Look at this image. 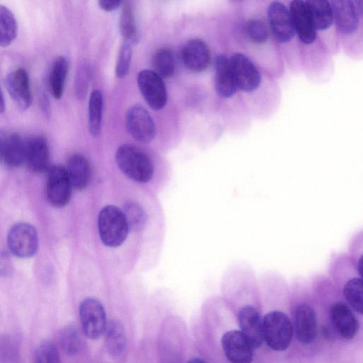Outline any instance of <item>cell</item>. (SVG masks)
<instances>
[{
	"label": "cell",
	"instance_id": "6da1fadb",
	"mask_svg": "<svg viewBox=\"0 0 363 363\" xmlns=\"http://www.w3.org/2000/svg\"><path fill=\"white\" fill-rule=\"evenodd\" d=\"M330 278L338 284L348 304L356 312L363 311V282L361 274L348 254L333 253L328 270Z\"/></svg>",
	"mask_w": 363,
	"mask_h": 363
},
{
	"label": "cell",
	"instance_id": "7a4b0ae2",
	"mask_svg": "<svg viewBox=\"0 0 363 363\" xmlns=\"http://www.w3.org/2000/svg\"><path fill=\"white\" fill-rule=\"evenodd\" d=\"M116 162L121 171L135 182L145 183L153 176L154 167L150 158L133 145H121L116 152Z\"/></svg>",
	"mask_w": 363,
	"mask_h": 363
},
{
	"label": "cell",
	"instance_id": "3957f363",
	"mask_svg": "<svg viewBox=\"0 0 363 363\" xmlns=\"http://www.w3.org/2000/svg\"><path fill=\"white\" fill-rule=\"evenodd\" d=\"M98 228L102 242L110 247L120 246L129 232L123 211L113 205L104 206L99 212Z\"/></svg>",
	"mask_w": 363,
	"mask_h": 363
},
{
	"label": "cell",
	"instance_id": "277c9868",
	"mask_svg": "<svg viewBox=\"0 0 363 363\" xmlns=\"http://www.w3.org/2000/svg\"><path fill=\"white\" fill-rule=\"evenodd\" d=\"M263 338L270 348L283 351L289 346L293 337V325L289 317L279 311L267 313L262 320Z\"/></svg>",
	"mask_w": 363,
	"mask_h": 363
},
{
	"label": "cell",
	"instance_id": "5b68a950",
	"mask_svg": "<svg viewBox=\"0 0 363 363\" xmlns=\"http://www.w3.org/2000/svg\"><path fill=\"white\" fill-rule=\"evenodd\" d=\"M266 16L271 34L278 43L287 45L294 40L296 34L289 6L272 1L267 6Z\"/></svg>",
	"mask_w": 363,
	"mask_h": 363
},
{
	"label": "cell",
	"instance_id": "8992f818",
	"mask_svg": "<svg viewBox=\"0 0 363 363\" xmlns=\"http://www.w3.org/2000/svg\"><path fill=\"white\" fill-rule=\"evenodd\" d=\"M336 29L345 37L354 35L360 28L362 1H330Z\"/></svg>",
	"mask_w": 363,
	"mask_h": 363
},
{
	"label": "cell",
	"instance_id": "52a82bcc",
	"mask_svg": "<svg viewBox=\"0 0 363 363\" xmlns=\"http://www.w3.org/2000/svg\"><path fill=\"white\" fill-rule=\"evenodd\" d=\"M229 59L238 89L246 94L256 91L262 79L255 63L241 52L233 53Z\"/></svg>",
	"mask_w": 363,
	"mask_h": 363
},
{
	"label": "cell",
	"instance_id": "ba28073f",
	"mask_svg": "<svg viewBox=\"0 0 363 363\" xmlns=\"http://www.w3.org/2000/svg\"><path fill=\"white\" fill-rule=\"evenodd\" d=\"M7 242L11 252L21 258L33 256L38 247L35 228L27 223L14 224L9 231Z\"/></svg>",
	"mask_w": 363,
	"mask_h": 363
},
{
	"label": "cell",
	"instance_id": "9c48e42d",
	"mask_svg": "<svg viewBox=\"0 0 363 363\" xmlns=\"http://www.w3.org/2000/svg\"><path fill=\"white\" fill-rule=\"evenodd\" d=\"M79 316L84 333L90 339H98L106 328V313L96 299L88 298L79 306Z\"/></svg>",
	"mask_w": 363,
	"mask_h": 363
},
{
	"label": "cell",
	"instance_id": "30bf717a",
	"mask_svg": "<svg viewBox=\"0 0 363 363\" xmlns=\"http://www.w3.org/2000/svg\"><path fill=\"white\" fill-rule=\"evenodd\" d=\"M72 186L65 167L53 165L48 169L45 195L48 202L55 207L67 204L71 196Z\"/></svg>",
	"mask_w": 363,
	"mask_h": 363
},
{
	"label": "cell",
	"instance_id": "8fae6325",
	"mask_svg": "<svg viewBox=\"0 0 363 363\" xmlns=\"http://www.w3.org/2000/svg\"><path fill=\"white\" fill-rule=\"evenodd\" d=\"M137 82L143 99L152 109L160 110L165 106L167 99L165 84L153 70L140 71Z\"/></svg>",
	"mask_w": 363,
	"mask_h": 363
},
{
	"label": "cell",
	"instance_id": "7c38bea8",
	"mask_svg": "<svg viewBox=\"0 0 363 363\" xmlns=\"http://www.w3.org/2000/svg\"><path fill=\"white\" fill-rule=\"evenodd\" d=\"M125 121L128 132L137 141L147 143L154 139L156 133L155 124L143 106H131L126 113Z\"/></svg>",
	"mask_w": 363,
	"mask_h": 363
},
{
	"label": "cell",
	"instance_id": "4fadbf2b",
	"mask_svg": "<svg viewBox=\"0 0 363 363\" xmlns=\"http://www.w3.org/2000/svg\"><path fill=\"white\" fill-rule=\"evenodd\" d=\"M289 8L293 19L296 38L303 45L310 46L318 39L312 18L306 1L294 0Z\"/></svg>",
	"mask_w": 363,
	"mask_h": 363
},
{
	"label": "cell",
	"instance_id": "5bb4252c",
	"mask_svg": "<svg viewBox=\"0 0 363 363\" xmlns=\"http://www.w3.org/2000/svg\"><path fill=\"white\" fill-rule=\"evenodd\" d=\"M296 336L303 344L312 342L317 335V320L313 308L306 301L298 303L294 311Z\"/></svg>",
	"mask_w": 363,
	"mask_h": 363
},
{
	"label": "cell",
	"instance_id": "9a60e30c",
	"mask_svg": "<svg viewBox=\"0 0 363 363\" xmlns=\"http://www.w3.org/2000/svg\"><path fill=\"white\" fill-rule=\"evenodd\" d=\"M225 354L231 363H251L252 350L245 336L239 330H230L222 337Z\"/></svg>",
	"mask_w": 363,
	"mask_h": 363
},
{
	"label": "cell",
	"instance_id": "2e32d148",
	"mask_svg": "<svg viewBox=\"0 0 363 363\" xmlns=\"http://www.w3.org/2000/svg\"><path fill=\"white\" fill-rule=\"evenodd\" d=\"M214 87L217 94L225 99L233 97L238 91L230 59L224 54L215 58Z\"/></svg>",
	"mask_w": 363,
	"mask_h": 363
},
{
	"label": "cell",
	"instance_id": "e0dca14e",
	"mask_svg": "<svg viewBox=\"0 0 363 363\" xmlns=\"http://www.w3.org/2000/svg\"><path fill=\"white\" fill-rule=\"evenodd\" d=\"M8 92L16 106L22 111L28 109L32 103L29 77L22 68L17 69L6 78Z\"/></svg>",
	"mask_w": 363,
	"mask_h": 363
},
{
	"label": "cell",
	"instance_id": "ac0fdd59",
	"mask_svg": "<svg viewBox=\"0 0 363 363\" xmlns=\"http://www.w3.org/2000/svg\"><path fill=\"white\" fill-rule=\"evenodd\" d=\"M182 60L191 71L201 72L207 69L211 62V55L208 45L201 39L189 40L182 52Z\"/></svg>",
	"mask_w": 363,
	"mask_h": 363
},
{
	"label": "cell",
	"instance_id": "d6986e66",
	"mask_svg": "<svg viewBox=\"0 0 363 363\" xmlns=\"http://www.w3.org/2000/svg\"><path fill=\"white\" fill-rule=\"evenodd\" d=\"M241 333L245 336L253 349L263 343L262 320L258 311L252 305L241 308L238 314Z\"/></svg>",
	"mask_w": 363,
	"mask_h": 363
},
{
	"label": "cell",
	"instance_id": "ffe728a7",
	"mask_svg": "<svg viewBox=\"0 0 363 363\" xmlns=\"http://www.w3.org/2000/svg\"><path fill=\"white\" fill-rule=\"evenodd\" d=\"M25 162L33 172L41 173L49 169V148L43 136H33L25 141Z\"/></svg>",
	"mask_w": 363,
	"mask_h": 363
},
{
	"label": "cell",
	"instance_id": "44dd1931",
	"mask_svg": "<svg viewBox=\"0 0 363 363\" xmlns=\"http://www.w3.org/2000/svg\"><path fill=\"white\" fill-rule=\"evenodd\" d=\"M330 315L338 333L345 339H352L358 330V321L350 307L344 301H336L330 307Z\"/></svg>",
	"mask_w": 363,
	"mask_h": 363
},
{
	"label": "cell",
	"instance_id": "7402d4cb",
	"mask_svg": "<svg viewBox=\"0 0 363 363\" xmlns=\"http://www.w3.org/2000/svg\"><path fill=\"white\" fill-rule=\"evenodd\" d=\"M317 35H323L336 29L333 9L330 1H306ZM337 30V29H336Z\"/></svg>",
	"mask_w": 363,
	"mask_h": 363
},
{
	"label": "cell",
	"instance_id": "603a6c76",
	"mask_svg": "<svg viewBox=\"0 0 363 363\" xmlns=\"http://www.w3.org/2000/svg\"><path fill=\"white\" fill-rule=\"evenodd\" d=\"M65 169L72 187L83 190L88 186L91 179V168L84 155L79 153L72 155L67 160Z\"/></svg>",
	"mask_w": 363,
	"mask_h": 363
},
{
	"label": "cell",
	"instance_id": "cb8c5ba5",
	"mask_svg": "<svg viewBox=\"0 0 363 363\" xmlns=\"http://www.w3.org/2000/svg\"><path fill=\"white\" fill-rule=\"evenodd\" d=\"M3 159L10 167L25 162V141L17 133H11L2 141Z\"/></svg>",
	"mask_w": 363,
	"mask_h": 363
},
{
	"label": "cell",
	"instance_id": "d4e9b609",
	"mask_svg": "<svg viewBox=\"0 0 363 363\" xmlns=\"http://www.w3.org/2000/svg\"><path fill=\"white\" fill-rule=\"evenodd\" d=\"M69 65V60L65 56L58 57L52 64L49 77V86L52 95L56 99H60L63 94Z\"/></svg>",
	"mask_w": 363,
	"mask_h": 363
},
{
	"label": "cell",
	"instance_id": "484cf974",
	"mask_svg": "<svg viewBox=\"0 0 363 363\" xmlns=\"http://www.w3.org/2000/svg\"><path fill=\"white\" fill-rule=\"evenodd\" d=\"M243 28L245 38L254 45H264L270 39L271 32L267 18L264 21L259 17L250 18L244 23Z\"/></svg>",
	"mask_w": 363,
	"mask_h": 363
},
{
	"label": "cell",
	"instance_id": "4316f807",
	"mask_svg": "<svg viewBox=\"0 0 363 363\" xmlns=\"http://www.w3.org/2000/svg\"><path fill=\"white\" fill-rule=\"evenodd\" d=\"M106 344L110 354L117 356L121 354L126 345L125 329L118 320H113L106 325L105 330Z\"/></svg>",
	"mask_w": 363,
	"mask_h": 363
},
{
	"label": "cell",
	"instance_id": "83f0119b",
	"mask_svg": "<svg viewBox=\"0 0 363 363\" xmlns=\"http://www.w3.org/2000/svg\"><path fill=\"white\" fill-rule=\"evenodd\" d=\"M103 95L101 91H91L89 101V130L93 137L100 134L103 116Z\"/></svg>",
	"mask_w": 363,
	"mask_h": 363
},
{
	"label": "cell",
	"instance_id": "f1b7e54d",
	"mask_svg": "<svg viewBox=\"0 0 363 363\" xmlns=\"http://www.w3.org/2000/svg\"><path fill=\"white\" fill-rule=\"evenodd\" d=\"M18 26L12 11L0 4V47L9 45L16 38Z\"/></svg>",
	"mask_w": 363,
	"mask_h": 363
},
{
	"label": "cell",
	"instance_id": "f546056e",
	"mask_svg": "<svg viewBox=\"0 0 363 363\" xmlns=\"http://www.w3.org/2000/svg\"><path fill=\"white\" fill-rule=\"evenodd\" d=\"M154 72L162 78L172 77L175 71L174 55L169 48L157 50L152 57Z\"/></svg>",
	"mask_w": 363,
	"mask_h": 363
},
{
	"label": "cell",
	"instance_id": "4dcf8cb0",
	"mask_svg": "<svg viewBox=\"0 0 363 363\" xmlns=\"http://www.w3.org/2000/svg\"><path fill=\"white\" fill-rule=\"evenodd\" d=\"M123 213L129 230H142L147 222V214L143 207L136 202L128 201L123 207Z\"/></svg>",
	"mask_w": 363,
	"mask_h": 363
},
{
	"label": "cell",
	"instance_id": "1f68e13d",
	"mask_svg": "<svg viewBox=\"0 0 363 363\" xmlns=\"http://www.w3.org/2000/svg\"><path fill=\"white\" fill-rule=\"evenodd\" d=\"M119 29L124 41L134 43L138 37L134 14L129 2H125L120 16Z\"/></svg>",
	"mask_w": 363,
	"mask_h": 363
},
{
	"label": "cell",
	"instance_id": "d6a6232c",
	"mask_svg": "<svg viewBox=\"0 0 363 363\" xmlns=\"http://www.w3.org/2000/svg\"><path fill=\"white\" fill-rule=\"evenodd\" d=\"M60 343L66 354L73 356L79 352L82 340L77 328L73 324L64 327L60 334Z\"/></svg>",
	"mask_w": 363,
	"mask_h": 363
},
{
	"label": "cell",
	"instance_id": "836d02e7",
	"mask_svg": "<svg viewBox=\"0 0 363 363\" xmlns=\"http://www.w3.org/2000/svg\"><path fill=\"white\" fill-rule=\"evenodd\" d=\"M19 342L12 335L0 337V363H16L19 358Z\"/></svg>",
	"mask_w": 363,
	"mask_h": 363
},
{
	"label": "cell",
	"instance_id": "e575fe53",
	"mask_svg": "<svg viewBox=\"0 0 363 363\" xmlns=\"http://www.w3.org/2000/svg\"><path fill=\"white\" fill-rule=\"evenodd\" d=\"M34 359L35 363H61L57 348L49 340L39 343L35 350Z\"/></svg>",
	"mask_w": 363,
	"mask_h": 363
},
{
	"label": "cell",
	"instance_id": "d590c367",
	"mask_svg": "<svg viewBox=\"0 0 363 363\" xmlns=\"http://www.w3.org/2000/svg\"><path fill=\"white\" fill-rule=\"evenodd\" d=\"M349 257L354 264L359 272H363V238L362 231L356 233L352 238L349 246Z\"/></svg>",
	"mask_w": 363,
	"mask_h": 363
},
{
	"label": "cell",
	"instance_id": "8d00e7d4",
	"mask_svg": "<svg viewBox=\"0 0 363 363\" xmlns=\"http://www.w3.org/2000/svg\"><path fill=\"white\" fill-rule=\"evenodd\" d=\"M132 53V44L124 41L119 50L116 65V75L118 78H123L128 73Z\"/></svg>",
	"mask_w": 363,
	"mask_h": 363
},
{
	"label": "cell",
	"instance_id": "74e56055",
	"mask_svg": "<svg viewBox=\"0 0 363 363\" xmlns=\"http://www.w3.org/2000/svg\"><path fill=\"white\" fill-rule=\"evenodd\" d=\"M90 74V67L86 64H83L78 69L75 79V91L77 97L80 99L86 96Z\"/></svg>",
	"mask_w": 363,
	"mask_h": 363
},
{
	"label": "cell",
	"instance_id": "f35d334b",
	"mask_svg": "<svg viewBox=\"0 0 363 363\" xmlns=\"http://www.w3.org/2000/svg\"><path fill=\"white\" fill-rule=\"evenodd\" d=\"M123 2L118 0H100L99 6L104 11H111L117 9Z\"/></svg>",
	"mask_w": 363,
	"mask_h": 363
},
{
	"label": "cell",
	"instance_id": "ab89813d",
	"mask_svg": "<svg viewBox=\"0 0 363 363\" xmlns=\"http://www.w3.org/2000/svg\"><path fill=\"white\" fill-rule=\"evenodd\" d=\"M5 110V101L2 91L0 88V113H2Z\"/></svg>",
	"mask_w": 363,
	"mask_h": 363
},
{
	"label": "cell",
	"instance_id": "60d3db41",
	"mask_svg": "<svg viewBox=\"0 0 363 363\" xmlns=\"http://www.w3.org/2000/svg\"><path fill=\"white\" fill-rule=\"evenodd\" d=\"M187 363H206L202 359L199 358H194L190 359Z\"/></svg>",
	"mask_w": 363,
	"mask_h": 363
},
{
	"label": "cell",
	"instance_id": "b9f144b4",
	"mask_svg": "<svg viewBox=\"0 0 363 363\" xmlns=\"http://www.w3.org/2000/svg\"><path fill=\"white\" fill-rule=\"evenodd\" d=\"M3 159L2 141L0 140V161Z\"/></svg>",
	"mask_w": 363,
	"mask_h": 363
}]
</instances>
